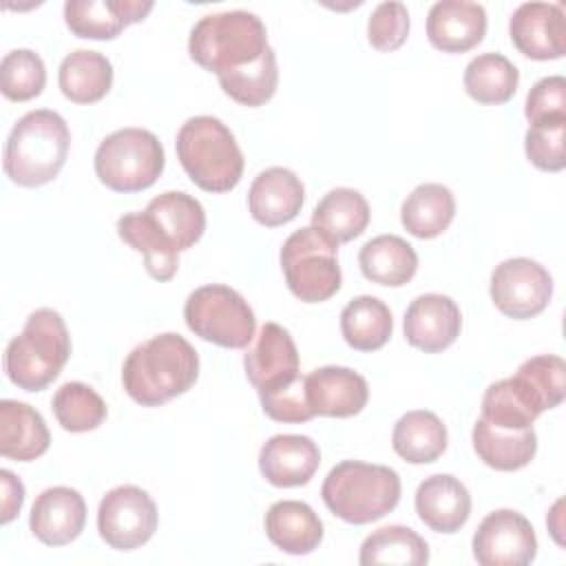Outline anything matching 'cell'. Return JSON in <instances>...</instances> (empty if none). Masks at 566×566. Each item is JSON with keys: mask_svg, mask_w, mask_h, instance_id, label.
I'll use <instances>...</instances> for the list:
<instances>
[{"mask_svg": "<svg viewBox=\"0 0 566 566\" xmlns=\"http://www.w3.org/2000/svg\"><path fill=\"white\" fill-rule=\"evenodd\" d=\"M243 367L265 416L276 422H307L314 418L305 398V376L298 371V349L285 327L265 323L256 343L243 356Z\"/></svg>", "mask_w": 566, "mask_h": 566, "instance_id": "6da1fadb", "label": "cell"}, {"mask_svg": "<svg viewBox=\"0 0 566 566\" xmlns=\"http://www.w3.org/2000/svg\"><path fill=\"white\" fill-rule=\"evenodd\" d=\"M564 396V360L555 354H539L524 360L515 376L486 387L480 418L500 429H528L546 409L562 405Z\"/></svg>", "mask_w": 566, "mask_h": 566, "instance_id": "7a4b0ae2", "label": "cell"}, {"mask_svg": "<svg viewBox=\"0 0 566 566\" xmlns=\"http://www.w3.org/2000/svg\"><path fill=\"white\" fill-rule=\"evenodd\" d=\"M199 376V356L179 334L166 332L137 345L124 360V391L142 407H159L186 394Z\"/></svg>", "mask_w": 566, "mask_h": 566, "instance_id": "3957f363", "label": "cell"}, {"mask_svg": "<svg viewBox=\"0 0 566 566\" xmlns=\"http://www.w3.org/2000/svg\"><path fill=\"white\" fill-rule=\"evenodd\" d=\"M71 146V133L64 117L51 108H38L22 115L4 144V172L22 188H38L53 181Z\"/></svg>", "mask_w": 566, "mask_h": 566, "instance_id": "277c9868", "label": "cell"}, {"mask_svg": "<svg viewBox=\"0 0 566 566\" xmlns=\"http://www.w3.org/2000/svg\"><path fill=\"white\" fill-rule=\"evenodd\" d=\"M71 356V336L60 312L40 307L4 349V374L24 391L46 389Z\"/></svg>", "mask_w": 566, "mask_h": 566, "instance_id": "5b68a950", "label": "cell"}, {"mask_svg": "<svg viewBox=\"0 0 566 566\" xmlns=\"http://www.w3.org/2000/svg\"><path fill=\"white\" fill-rule=\"evenodd\" d=\"M321 497L338 520L369 524L398 506L400 475L385 464L343 460L327 473Z\"/></svg>", "mask_w": 566, "mask_h": 566, "instance_id": "8992f818", "label": "cell"}, {"mask_svg": "<svg viewBox=\"0 0 566 566\" xmlns=\"http://www.w3.org/2000/svg\"><path fill=\"white\" fill-rule=\"evenodd\" d=\"M177 159L190 181L206 192H228L243 175V153L232 130L212 115H197L181 124Z\"/></svg>", "mask_w": 566, "mask_h": 566, "instance_id": "52a82bcc", "label": "cell"}, {"mask_svg": "<svg viewBox=\"0 0 566 566\" xmlns=\"http://www.w3.org/2000/svg\"><path fill=\"white\" fill-rule=\"evenodd\" d=\"M268 49L265 24L256 13L243 9L203 15L188 38L192 62L214 75L248 66Z\"/></svg>", "mask_w": 566, "mask_h": 566, "instance_id": "ba28073f", "label": "cell"}, {"mask_svg": "<svg viewBox=\"0 0 566 566\" xmlns=\"http://www.w3.org/2000/svg\"><path fill=\"white\" fill-rule=\"evenodd\" d=\"M164 146L146 128H119L106 135L95 150V175L115 192L150 188L164 172Z\"/></svg>", "mask_w": 566, "mask_h": 566, "instance_id": "9c48e42d", "label": "cell"}, {"mask_svg": "<svg viewBox=\"0 0 566 566\" xmlns=\"http://www.w3.org/2000/svg\"><path fill=\"white\" fill-rule=\"evenodd\" d=\"M281 270L290 292L303 303H323L340 290L338 245L314 226L301 228L285 239Z\"/></svg>", "mask_w": 566, "mask_h": 566, "instance_id": "30bf717a", "label": "cell"}, {"mask_svg": "<svg viewBox=\"0 0 566 566\" xmlns=\"http://www.w3.org/2000/svg\"><path fill=\"white\" fill-rule=\"evenodd\" d=\"M184 318L195 336L228 349H243L256 332V318L248 301L232 287L201 285L186 298Z\"/></svg>", "mask_w": 566, "mask_h": 566, "instance_id": "8fae6325", "label": "cell"}, {"mask_svg": "<svg viewBox=\"0 0 566 566\" xmlns=\"http://www.w3.org/2000/svg\"><path fill=\"white\" fill-rule=\"evenodd\" d=\"M159 513L153 497L135 486L111 489L97 509L99 537L115 551H133L146 544L157 531Z\"/></svg>", "mask_w": 566, "mask_h": 566, "instance_id": "7c38bea8", "label": "cell"}, {"mask_svg": "<svg viewBox=\"0 0 566 566\" xmlns=\"http://www.w3.org/2000/svg\"><path fill=\"white\" fill-rule=\"evenodd\" d=\"M491 298L495 307L515 321L542 314L553 296V279L548 270L526 256L502 261L491 274Z\"/></svg>", "mask_w": 566, "mask_h": 566, "instance_id": "4fadbf2b", "label": "cell"}, {"mask_svg": "<svg viewBox=\"0 0 566 566\" xmlns=\"http://www.w3.org/2000/svg\"><path fill=\"white\" fill-rule=\"evenodd\" d=\"M535 555L533 524L513 509L489 513L473 535V557L482 566H526Z\"/></svg>", "mask_w": 566, "mask_h": 566, "instance_id": "5bb4252c", "label": "cell"}, {"mask_svg": "<svg viewBox=\"0 0 566 566\" xmlns=\"http://www.w3.org/2000/svg\"><path fill=\"white\" fill-rule=\"evenodd\" d=\"M515 49L531 60H559L566 53V20L562 4L524 2L509 20Z\"/></svg>", "mask_w": 566, "mask_h": 566, "instance_id": "9a60e30c", "label": "cell"}, {"mask_svg": "<svg viewBox=\"0 0 566 566\" xmlns=\"http://www.w3.org/2000/svg\"><path fill=\"white\" fill-rule=\"evenodd\" d=\"M402 329L411 347L427 354H438L453 345L460 336L462 314L455 301L444 294H420L409 303Z\"/></svg>", "mask_w": 566, "mask_h": 566, "instance_id": "2e32d148", "label": "cell"}, {"mask_svg": "<svg viewBox=\"0 0 566 566\" xmlns=\"http://www.w3.org/2000/svg\"><path fill=\"white\" fill-rule=\"evenodd\" d=\"M305 398L314 416L352 418L369 400L367 380L349 367H318L305 376Z\"/></svg>", "mask_w": 566, "mask_h": 566, "instance_id": "e0dca14e", "label": "cell"}, {"mask_svg": "<svg viewBox=\"0 0 566 566\" xmlns=\"http://www.w3.org/2000/svg\"><path fill=\"white\" fill-rule=\"evenodd\" d=\"M153 7L150 0H69L64 22L77 38L113 40L128 24L142 22Z\"/></svg>", "mask_w": 566, "mask_h": 566, "instance_id": "ac0fdd59", "label": "cell"}, {"mask_svg": "<svg viewBox=\"0 0 566 566\" xmlns=\"http://www.w3.org/2000/svg\"><path fill=\"white\" fill-rule=\"evenodd\" d=\"M86 524V504L80 491L71 486L44 489L29 515L31 533L46 546L71 544Z\"/></svg>", "mask_w": 566, "mask_h": 566, "instance_id": "d6986e66", "label": "cell"}, {"mask_svg": "<svg viewBox=\"0 0 566 566\" xmlns=\"http://www.w3.org/2000/svg\"><path fill=\"white\" fill-rule=\"evenodd\" d=\"M303 181L283 166L261 170L248 190V210L265 228L290 223L303 208Z\"/></svg>", "mask_w": 566, "mask_h": 566, "instance_id": "ffe728a7", "label": "cell"}, {"mask_svg": "<svg viewBox=\"0 0 566 566\" xmlns=\"http://www.w3.org/2000/svg\"><path fill=\"white\" fill-rule=\"evenodd\" d=\"M321 464L318 444L310 436L279 433L272 436L259 451V471L281 489L301 486L312 480Z\"/></svg>", "mask_w": 566, "mask_h": 566, "instance_id": "44dd1931", "label": "cell"}, {"mask_svg": "<svg viewBox=\"0 0 566 566\" xmlns=\"http://www.w3.org/2000/svg\"><path fill=\"white\" fill-rule=\"evenodd\" d=\"M486 33V11L469 0H440L427 13V38L444 53H464Z\"/></svg>", "mask_w": 566, "mask_h": 566, "instance_id": "7402d4cb", "label": "cell"}, {"mask_svg": "<svg viewBox=\"0 0 566 566\" xmlns=\"http://www.w3.org/2000/svg\"><path fill=\"white\" fill-rule=\"evenodd\" d=\"M416 513L431 531L455 533L469 520L471 495L455 475L436 473L418 484Z\"/></svg>", "mask_w": 566, "mask_h": 566, "instance_id": "603a6c76", "label": "cell"}, {"mask_svg": "<svg viewBox=\"0 0 566 566\" xmlns=\"http://www.w3.org/2000/svg\"><path fill=\"white\" fill-rule=\"evenodd\" d=\"M157 234L177 252L192 248L206 230L203 206L179 190L161 192L142 210Z\"/></svg>", "mask_w": 566, "mask_h": 566, "instance_id": "cb8c5ba5", "label": "cell"}, {"mask_svg": "<svg viewBox=\"0 0 566 566\" xmlns=\"http://www.w3.org/2000/svg\"><path fill=\"white\" fill-rule=\"evenodd\" d=\"M268 539L287 555H310L323 542V522L298 500H279L265 513Z\"/></svg>", "mask_w": 566, "mask_h": 566, "instance_id": "d4e9b609", "label": "cell"}, {"mask_svg": "<svg viewBox=\"0 0 566 566\" xmlns=\"http://www.w3.org/2000/svg\"><path fill=\"white\" fill-rule=\"evenodd\" d=\"M51 433L40 411L27 402H0V455L18 462H31L46 453Z\"/></svg>", "mask_w": 566, "mask_h": 566, "instance_id": "484cf974", "label": "cell"}, {"mask_svg": "<svg viewBox=\"0 0 566 566\" xmlns=\"http://www.w3.org/2000/svg\"><path fill=\"white\" fill-rule=\"evenodd\" d=\"M478 458L495 471H520L535 458L537 433L528 429H500L478 418L471 431Z\"/></svg>", "mask_w": 566, "mask_h": 566, "instance_id": "4316f807", "label": "cell"}, {"mask_svg": "<svg viewBox=\"0 0 566 566\" xmlns=\"http://www.w3.org/2000/svg\"><path fill=\"white\" fill-rule=\"evenodd\" d=\"M358 265L367 281L400 287L413 279L418 270V254L402 237L378 234L360 248Z\"/></svg>", "mask_w": 566, "mask_h": 566, "instance_id": "83f0119b", "label": "cell"}, {"mask_svg": "<svg viewBox=\"0 0 566 566\" xmlns=\"http://www.w3.org/2000/svg\"><path fill=\"white\" fill-rule=\"evenodd\" d=\"M369 203L358 190L334 188L316 203L312 226L340 245L360 237L369 223Z\"/></svg>", "mask_w": 566, "mask_h": 566, "instance_id": "f1b7e54d", "label": "cell"}, {"mask_svg": "<svg viewBox=\"0 0 566 566\" xmlns=\"http://www.w3.org/2000/svg\"><path fill=\"white\" fill-rule=\"evenodd\" d=\"M57 84L66 99L75 104H95L113 86V66L106 55L77 49L62 60Z\"/></svg>", "mask_w": 566, "mask_h": 566, "instance_id": "f546056e", "label": "cell"}, {"mask_svg": "<svg viewBox=\"0 0 566 566\" xmlns=\"http://www.w3.org/2000/svg\"><path fill=\"white\" fill-rule=\"evenodd\" d=\"M391 447L409 464L436 462L447 451V427L433 411H407L394 424Z\"/></svg>", "mask_w": 566, "mask_h": 566, "instance_id": "4dcf8cb0", "label": "cell"}, {"mask_svg": "<svg viewBox=\"0 0 566 566\" xmlns=\"http://www.w3.org/2000/svg\"><path fill=\"white\" fill-rule=\"evenodd\" d=\"M455 217V197L442 184H420L407 195L400 221L416 239L440 237Z\"/></svg>", "mask_w": 566, "mask_h": 566, "instance_id": "1f68e13d", "label": "cell"}, {"mask_svg": "<svg viewBox=\"0 0 566 566\" xmlns=\"http://www.w3.org/2000/svg\"><path fill=\"white\" fill-rule=\"evenodd\" d=\"M394 332L389 307L376 296H356L340 312V334L358 352L380 349Z\"/></svg>", "mask_w": 566, "mask_h": 566, "instance_id": "d6a6232c", "label": "cell"}, {"mask_svg": "<svg viewBox=\"0 0 566 566\" xmlns=\"http://www.w3.org/2000/svg\"><path fill=\"white\" fill-rule=\"evenodd\" d=\"M517 84L520 71L502 53H482L464 69V91L478 104H506Z\"/></svg>", "mask_w": 566, "mask_h": 566, "instance_id": "836d02e7", "label": "cell"}, {"mask_svg": "<svg viewBox=\"0 0 566 566\" xmlns=\"http://www.w3.org/2000/svg\"><path fill=\"white\" fill-rule=\"evenodd\" d=\"M358 562L371 564H396V566H422L429 562L427 542L409 526L389 524L365 537L360 544Z\"/></svg>", "mask_w": 566, "mask_h": 566, "instance_id": "e575fe53", "label": "cell"}, {"mask_svg": "<svg viewBox=\"0 0 566 566\" xmlns=\"http://www.w3.org/2000/svg\"><path fill=\"white\" fill-rule=\"evenodd\" d=\"M117 234L144 256L146 272L155 281H170L179 268V252L172 250L150 226L144 212H128L117 219Z\"/></svg>", "mask_w": 566, "mask_h": 566, "instance_id": "d590c367", "label": "cell"}, {"mask_svg": "<svg viewBox=\"0 0 566 566\" xmlns=\"http://www.w3.org/2000/svg\"><path fill=\"white\" fill-rule=\"evenodd\" d=\"M223 93L241 106H263L270 102L279 86V66L274 49L270 46L256 62L230 69L217 75Z\"/></svg>", "mask_w": 566, "mask_h": 566, "instance_id": "8d00e7d4", "label": "cell"}, {"mask_svg": "<svg viewBox=\"0 0 566 566\" xmlns=\"http://www.w3.org/2000/svg\"><path fill=\"white\" fill-rule=\"evenodd\" d=\"M51 409L64 431L84 433L97 429L106 420V402L102 396L77 380L64 382L51 400Z\"/></svg>", "mask_w": 566, "mask_h": 566, "instance_id": "74e56055", "label": "cell"}, {"mask_svg": "<svg viewBox=\"0 0 566 566\" xmlns=\"http://www.w3.org/2000/svg\"><path fill=\"white\" fill-rule=\"evenodd\" d=\"M46 84L44 60L31 49H13L0 62V91L11 102H29Z\"/></svg>", "mask_w": 566, "mask_h": 566, "instance_id": "f35d334b", "label": "cell"}, {"mask_svg": "<svg viewBox=\"0 0 566 566\" xmlns=\"http://www.w3.org/2000/svg\"><path fill=\"white\" fill-rule=\"evenodd\" d=\"M524 115L531 126L566 124V80L562 75L537 80L526 95Z\"/></svg>", "mask_w": 566, "mask_h": 566, "instance_id": "ab89813d", "label": "cell"}, {"mask_svg": "<svg viewBox=\"0 0 566 566\" xmlns=\"http://www.w3.org/2000/svg\"><path fill=\"white\" fill-rule=\"evenodd\" d=\"M409 35V11L402 2H380L367 22V40L376 51L389 53L405 44Z\"/></svg>", "mask_w": 566, "mask_h": 566, "instance_id": "60d3db41", "label": "cell"}, {"mask_svg": "<svg viewBox=\"0 0 566 566\" xmlns=\"http://www.w3.org/2000/svg\"><path fill=\"white\" fill-rule=\"evenodd\" d=\"M566 124L528 126L524 137V150L528 161L546 172H559L566 166Z\"/></svg>", "mask_w": 566, "mask_h": 566, "instance_id": "b9f144b4", "label": "cell"}, {"mask_svg": "<svg viewBox=\"0 0 566 566\" xmlns=\"http://www.w3.org/2000/svg\"><path fill=\"white\" fill-rule=\"evenodd\" d=\"M0 486H2V524H9L22 509L24 484L9 469H2L0 471Z\"/></svg>", "mask_w": 566, "mask_h": 566, "instance_id": "7bdbcfd3", "label": "cell"}, {"mask_svg": "<svg viewBox=\"0 0 566 566\" xmlns=\"http://www.w3.org/2000/svg\"><path fill=\"white\" fill-rule=\"evenodd\" d=\"M562 504H564V502H562V500H557V502H555V506L551 509L548 517H546V524H548V528H551V533H553V537H555V542H557V544H562V537H559V531H562V522H559L562 513H559V506H562Z\"/></svg>", "mask_w": 566, "mask_h": 566, "instance_id": "ee69618b", "label": "cell"}]
</instances>
